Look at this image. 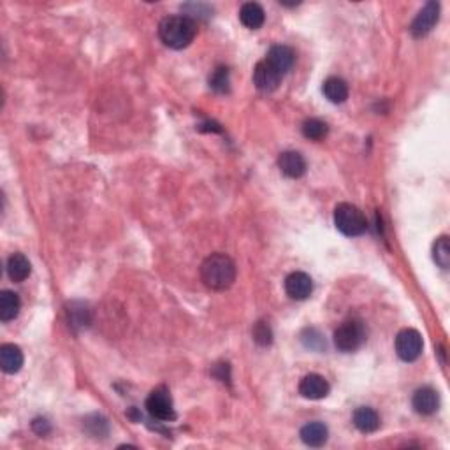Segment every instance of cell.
<instances>
[{
  "instance_id": "1",
  "label": "cell",
  "mask_w": 450,
  "mask_h": 450,
  "mask_svg": "<svg viewBox=\"0 0 450 450\" xmlns=\"http://www.w3.org/2000/svg\"><path fill=\"white\" fill-rule=\"evenodd\" d=\"M236 264L225 253H213L200 264V280L210 290L224 292L236 281Z\"/></svg>"
},
{
  "instance_id": "2",
  "label": "cell",
  "mask_w": 450,
  "mask_h": 450,
  "mask_svg": "<svg viewBox=\"0 0 450 450\" xmlns=\"http://www.w3.org/2000/svg\"><path fill=\"white\" fill-rule=\"evenodd\" d=\"M197 25L195 21L186 18L185 14L167 16L158 25V37L167 48L183 49L195 39Z\"/></svg>"
},
{
  "instance_id": "3",
  "label": "cell",
  "mask_w": 450,
  "mask_h": 450,
  "mask_svg": "<svg viewBox=\"0 0 450 450\" xmlns=\"http://www.w3.org/2000/svg\"><path fill=\"white\" fill-rule=\"evenodd\" d=\"M334 225L341 234L355 238V236L364 234L368 229V220L357 206L350 202H341L334 210Z\"/></svg>"
},
{
  "instance_id": "4",
  "label": "cell",
  "mask_w": 450,
  "mask_h": 450,
  "mask_svg": "<svg viewBox=\"0 0 450 450\" xmlns=\"http://www.w3.org/2000/svg\"><path fill=\"white\" fill-rule=\"evenodd\" d=\"M366 341V329L361 320H345L336 330H334V347L340 352H355L362 347Z\"/></svg>"
},
{
  "instance_id": "5",
  "label": "cell",
  "mask_w": 450,
  "mask_h": 450,
  "mask_svg": "<svg viewBox=\"0 0 450 450\" xmlns=\"http://www.w3.org/2000/svg\"><path fill=\"white\" fill-rule=\"evenodd\" d=\"M146 410L157 420H174V406H172V397L165 387H157L146 397Z\"/></svg>"
},
{
  "instance_id": "6",
  "label": "cell",
  "mask_w": 450,
  "mask_h": 450,
  "mask_svg": "<svg viewBox=\"0 0 450 450\" xmlns=\"http://www.w3.org/2000/svg\"><path fill=\"white\" fill-rule=\"evenodd\" d=\"M424 341L418 330L415 329H403L396 336V354L401 361L413 362L420 357Z\"/></svg>"
},
{
  "instance_id": "7",
  "label": "cell",
  "mask_w": 450,
  "mask_h": 450,
  "mask_svg": "<svg viewBox=\"0 0 450 450\" xmlns=\"http://www.w3.org/2000/svg\"><path fill=\"white\" fill-rule=\"evenodd\" d=\"M439 20V4L438 2H428L417 14V18L411 23V34L413 37H424L429 32L435 28V25Z\"/></svg>"
},
{
  "instance_id": "8",
  "label": "cell",
  "mask_w": 450,
  "mask_h": 450,
  "mask_svg": "<svg viewBox=\"0 0 450 450\" xmlns=\"http://www.w3.org/2000/svg\"><path fill=\"white\" fill-rule=\"evenodd\" d=\"M285 292H287L288 297L295 299V301H304L311 295L313 280L309 278V274L295 271L285 278Z\"/></svg>"
},
{
  "instance_id": "9",
  "label": "cell",
  "mask_w": 450,
  "mask_h": 450,
  "mask_svg": "<svg viewBox=\"0 0 450 450\" xmlns=\"http://www.w3.org/2000/svg\"><path fill=\"white\" fill-rule=\"evenodd\" d=\"M283 74L278 72L267 60H262L253 69V83L260 91H274L281 83Z\"/></svg>"
},
{
  "instance_id": "10",
  "label": "cell",
  "mask_w": 450,
  "mask_h": 450,
  "mask_svg": "<svg viewBox=\"0 0 450 450\" xmlns=\"http://www.w3.org/2000/svg\"><path fill=\"white\" fill-rule=\"evenodd\" d=\"M330 387L323 376L316 375V373H309L299 383V394L306 399H322L329 394Z\"/></svg>"
},
{
  "instance_id": "11",
  "label": "cell",
  "mask_w": 450,
  "mask_h": 450,
  "mask_svg": "<svg viewBox=\"0 0 450 450\" xmlns=\"http://www.w3.org/2000/svg\"><path fill=\"white\" fill-rule=\"evenodd\" d=\"M413 410L420 415H432L439 406V396L432 387H420L411 397Z\"/></svg>"
},
{
  "instance_id": "12",
  "label": "cell",
  "mask_w": 450,
  "mask_h": 450,
  "mask_svg": "<svg viewBox=\"0 0 450 450\" xmlns=\"http://www.w3.org/2000/svg\"><path fill=\"white\" fill-rule=\"evenodd\" d=\"M278 167L287 178H301L306 172V160L299 151H283L278 157Z\"/></svg>"
},
{
  "instance_id": "13",
  "label": "cell",
  "mask_w": 450,
  "mask_h": 450,
  "mask_svg": "<svg viewBox=\"0 0 450 450\" xmlns=\"http://www.w3.org/2000/svg\"><path fill=\"white\" fill-rule=\"evenodd\" d=\"M23 352L18 345L14 343H6L0 347V366H2V371L7 375H14V373L20 371L23 368Z\"/></svg>"
},
{
  "instance_id": "14",
  "label": "cell",
  "mask_w": 450,
  "mask_h": 450,
  "mask_svg": "<svg viewBox=\"0 0 450 450\" xmlns=\"http://www.w3.org/2000/svg\"><path fill=\"white\" fill-rule=\"evenodd\" d=\"M266 60L278 70V72L285 74L292 69V65H294L295 53L294 49L288 48V46L276 44L267 51Z\"/></svg>"
},
{
  "instance_id": "15",
  "label": "cell",
  "mask_w": 450,
  "mask_h": 450,
  "mask_svg": "<svg viewBox=\"0 0 450 450\" xmlns=\"http://www.w3.org/2000/svg\"><path fill=\"white\" fill-rule=\"evenodd\" d=\"M7 276L11 278L16 283H21V281L27 280L32 273V264L23 253H13V255L7 259Z\"/></svg>"
},
{
  "instance_id": "16",
  "label": "cell",
  "mask_w": 450,
  "mask_h": 450,
  "mask_svg": "<svg viewBox=\"0 0 450 450\" xmlns=\"http://www.w3.org/2000/svg\"><path fill=\"white\" fill-rule=\"evenodd\" d=\"M239 20L250 30H257L264 25L266 20V13H264L262 6L257 2H246L243 4L241 9H239Z\"/></svg>"
},
{
  "instance_id": "17",
  "label": "cell",
  "mask_w": 450,
  "mask_h": 450,
  "mask_svg": "<svg viewBox=\"0 0 450 450\" xmlns=\"http://www.w3.org/2000/svg\"><path fill=\"white\" fill-rule=\"evenodd\" d=\"M327 438H329V429L322 422H309V424L302 425L301 439L308 446L326 445Z\"/></svg>"
},
{
  "instance_id": "18",
  "label": "cell",
  "mask_w": 450,
  "mask_h": 450,
  "mask_svg": "<svg viewBox=\"0 0 450 450\" xmlns=\"http://www.w3.org/2000/svg\"><path fill=\"white\" fill-rule=\"evenodd\" d=\"M354 425L361 432H375L380 428V417L373 408L361 406L354 411Z\"/></svg>"
},
{
  "instance_id": "19",
  "label": "cell",
  "mask_w": 450,
  "mask_h": 450,
  "mask_svg": "<svg viewBox=\"0 0 450 450\" xmlns=\"http://www.w3.org/2000/svg\"><path fill=\"white\" fill-rule=\"evenodd\" d=\"M323 95L333 104H341L348 98V84L341 77H327L322 86Z\"/></svg>"
},
{
  "instance_id": "20",
  "label": "cell",
  "mask_w": 450,
  "mask_h": 450,
  "mask_svg": "<svg viewBox=\"0 0 450 450\" xmlns=\"http://www.w3.org/2000/svg\"><path fill=\"white\" fill-rule=\"evenodd\" d=\"M21 301L16 292L4 290L0 294V320L2 322H11L20 315Z\"/></svg>"
},
{
  "instance_id": "21",
  "label": "cell",
  "mask_w": 450,
  "mask_h": 450,
  "mask_svg": "<svg viewBox=\"0 0 450 450\" xmlns=\"http://www.w3.org/2000/svg\"><path fill=\"white\" fill-rule=\"evenodd\" d=\"M67 315H69L70 327H74V329H84L91 320L90 308H88L84 302L79 301L70 302L69 309H67Z\"/></svg>"
},
{
  "instance_id": "22",
  "label": "cell",
  "mask_w": 450,
  "mask_h": 450,
  "mask_svg": "<svg viewBox=\"0 0 450 450\" xmlns=\"http://www.w3.org/2000/svg\"><path fill=\"white\" fill-rule=\"evenodd\" d=\"M301 129H302V136H304L306 139H311V141H322L323 137L327 136V132H329L327 123L319 118L306 120V122L302 123Z\"/></svg>"
},
{
  "instance_id": "23",
  "label": "cell",
  "mask_w": 450,
  "mask_h": 450,
  "mask_svg": "<svg viewBox=\"0 0 450 450\" xmlns=\"http://www.w3.org/2000/svg\"><path fill=\"white\" fill-rule=\"evenodd\" d=\"M432 259L442 269H446L450 266V243L446 236L438 238L432 245Z\"/></svg>"
},
{
  "instance_id": "24",
  "label": "cell",
  "mask_w": 450,
  "mask_h": 450,
  "mask_svg": "<svg viewBox=\"0 0 450 450\" xmlns=\"http://www.w3.org/2000/svg\"><path fill=\"white\" fill-rule=\"evenodd\" d=\"M229 84H231V79H229V69L227 67H218L210 77V86L213 88L218 94H227L229 91Z\"/></svg>"
},
{
  "instance_id": "25",
  "label": "cell",
  "mask_w": 450,
  "mask_h": 450,
  "mask_svg": "<svg viewBox=\"0 0 450 450\" xmlns=\"http://www.w3.org/2000/svg\"><path fill=\"white\" fill-rule=\"evenodd\" d=\"M253 340L260 345V347H269L273 343V330H271L269 323L257 322L253 327Z\"/></svg>"
},
{
  "instance_id": "26",
  "label": "cell",
  "mask_w": 450,
  "mask_h": 450,
  "mask_svg": "<svg viewBox=\"0 0 450 450\" xmlns=\"http://www.w3.org/2000/svg\"><path fill=\"white\" fill-rule=\"evenodd\" d=\"M32 429H34L39 436H46L49 431H51L49 422L46 420V418H35V420L32 422Z\"/></svg>"
}]
</instances>
